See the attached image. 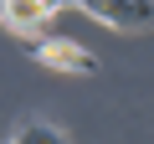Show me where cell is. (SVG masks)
Instances as JSON below:
<instances>
[{"label":"cell","instance_id":"obj_1","mask_svg":"<svg viewBox=\"0 0 154 144\" xmlns=\"http://www.w3.org/2000/svg\"><path fill=\"white\" fill-rule=\"evenodd\" d=\"M82 11L93 21L113 26V31H144V26H154V0H88Z\"/></svg>","mask_w":154,"mask_h":144},{"label":"cell","instance_id":"obj_2","mask_svg":"<svg viewBox=\"0 0 154 144\" xmlns=\"http://www.w3.org/2000/svg\"><path fill=\"white\" fill-rule=\"evenodd\" d=\"M31 57L57 67V72H98V57L82 46V41H67V36H51V41H31Z\"/></svg>","mask_w":154,"mask_h":144},{"label":"cell","instance_id":"obj_3","mask_svg":"<svg viewBox=\"0 0 154 144\" xmlns=\"http://www.w3.org/2000/svg\"><path fill=\"white\" fill-rule=\"evenodd\" d=\"M57 11H62V5H46V0H5V5H0V26L36 41V31H41Z\"/></svg>","mask_w":154,"mask_h":144},{"label":"cell","instance_id":"obj_4","mask_svg":"<svg viewBox=\"0 0 154 144\" xmlns=\"http://www.w3.org/2000/svg\"><path fill=\"white\" fill-rule=\"evenodd\" d=\"M11 144H67V134H62L57 124H41V118H31V124H21V134H16Z\"/></svg>","mask_w":154,"mask_h":144}]
</instances>
